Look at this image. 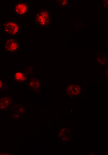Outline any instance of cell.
<instances>
[{"label": "cell", "instance_id": "3957f363", "mask_svg": "<svg viewBox=\"0 0 108 155\" xmlns=\"http://www.w3.org/2000/svg\"><path fill=\"white\" fill-rule=\"evenodd\" d=\"M30 6L28 2L18 1L13 7V12L17 17L20 18L28 17L30 15Z\"/></svg>", "mask_w": 108, "mask_h": 155}, {"label": "cell", "instance_id": "30bf717a", "mask_svg": "<svg viewBox=\"0 0 108 155\" xmlns=\"http://www.w3.org/2000/svg\"><path fill=\"white\" fill-rule=\"evenodd\" d=\"M7 88V87L3 83L2 80L0 79V92L5 91Z\"/></svg>", "mask_w": 108, "mask_h": 155}, {"label": "cell", "instance_id": "8fae6325", "mask_svg": "<svg viewBox=\"0 0 108 155\" xmlns=\"http://www.w3.org/2000/svg\"><path fill=\"white\" fill-rule=\"evenodd\" d=\"M103 6L104 8H108V1H102Z\"/></svg>", "mask_w": 108, "mask_h": 155}, {"label": "cell", "instance_id": "8992f818", "mask_svg": "<svg viewBox=\"0 0 108 155\" xmlns=\"http://www.w3.org/2000/svg\"><path fill=\"white\" fill-rule=\"evenodd\" d=\"M28 80L27 74L23 70H17L13 75V81L16 83H26Z\"/></svg>", "mask_w": 108, "mask_h": 155}, {"label": "cell", "instance_id": "52a82bcc", "mask_svg": "<svg viewBox=\"0 0 108 155\" xmlns=\"http://www.w3.org/2000/svg\"><path fill=\"white\" fill-rule=\"evenodd\" d=\"M29 87L33 92L40 93L41 89V81L36 78H31L29 84Z\"/></svg>", "mask_w": 108, "mask_h": 155}, {"label": "cell", "instance_id": "6da1fadb", "mask_svg": "<svg viewBox=\"0 0 108 155\" xmlns=\"http://www.w3.org/2000/svg\"><path fill=\"white\" fill-rule=\"evenodd\" d=\"M34 21L35 25L39 28L51 27L52 16L50 10L46 8L37 10L34 15Z\"/></svg>", "mask_w": 108, "mask_h": 155}, {"label": "cell", "instance_id": "5b68a950", "mask_svg": "<svg viewBox=\"0 0 108 155\" xmlns=\"http://www.w3.org/2000/svg\"><path fill=\"white\" fill-rule=\"evenodd\" d=\"M65 94L67 97H77L82 93V85L80 84H70L67 86L65 88Z\"/></svg>", "mask_w": 108, "mask_h": 155}, {"label": "cell", "instance_id": "7a4b0ae2", "mask_svg": "<svg viewBox=\"0 0 108 155\" xmlns=\"http://www.w3.org/2000/svg\"><path fill=\"white\" fill-rule=\"evenodd\" d=\"M1 27L6 34L10 36L16 37L20 33V23L17 21L8 20L1 23Z\"/></svg>", "mask_w": 108, "mask_h": 155}, {"label": "cell", "instance_id": "ba28073f", "mask_svg": "<svg viewBox=\"0 0 108 155\" xmlns=\"http://www.w3.org/2000/svg\"><path fill=\"white\" fill-rule=\"evenodd\" d=\"M96 61L98 64L100 65L106 66L107 64L108 59L105 54L96 56Z\"/></svg>", "mask_w": 108, "mask_h": 155}, {"label": "cell", "instance_id": "277c9868", "mask_svg": "<svg viewBox=\"0 0 108 155\" xmlns=\"http://www.w3.org/2000/svg\"><path fill=\"white\" fill-rule=\"evenodd\" d=\"M20 49V41L15 38H8L3 45V50L10 54L18 53Z\"/></svg>", "mask_w": 108, "mask_h": 155}, {"label": "cell", "instance_id": "9c48e42d", "mask_svg": "<svg viewBox=\"0 0 108 155\" xmlns=\"http://www.w3.org/2000/svg\"><path fill=\"white\" fill-rule=\"evenodd\" d=\"M58 5L61 8H67L68 7V1L67 0H63V1H58Z\"/></svg>", "mask_w": 108, "mask_h": 155}]
</instances>
